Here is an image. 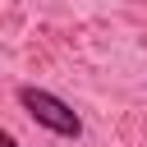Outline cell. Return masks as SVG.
Masks as SVG:
<instances>
[{
  "mask_svg": "<svg viewBox=\"0 0 147 147\" xmlns=\"http://www.w3.org/2000/svg\"><path fill=\"white\" fill-rule=\"evenodd\" d=\"M18 106L28 110V119L32 124H41L46 133H55V138H83V119H78V110L64 101V96H55V92H46V87H18Z\"/></svg>",
  "mask_w": 147,
  "mask_h": 147,
  "instance_id": "cell-1",
  "label": "cell"
},
{
  "mask_svg": "<svg viewBox=\"0 0 147 147\" xmlns=\"http://www.w3.org/2000/svg\"><path fill=\"white\" fill-rule=\"evenodd\" d=\"M0 147H18V138H14V133H5V138H0Z\"/></svg>",
  "mask_w": 147,
  "mask_h": 147,
  "instance_id": "cell-2",
  "label": "cell"
}]
</instances>
